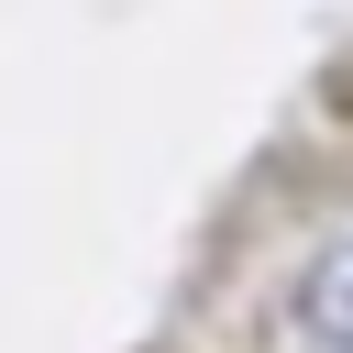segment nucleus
Wrapping results in <instances>:
<instances>
[{
	"instance_id": "1",
	"label": "nucleus",
	"mask_w": 353,
	"mask_h": 353,
	"mask_svg": "<svg viewBox=\"0 0 353 353\" xmlns=\"http://www.w3.org/2000/svg\"><path fill=\"white\" fill-rule=\"evenodd\" d=\"M298 320L320 353H353V254H320V276L298 287Z\"/></svg>"
}]
</instances>
